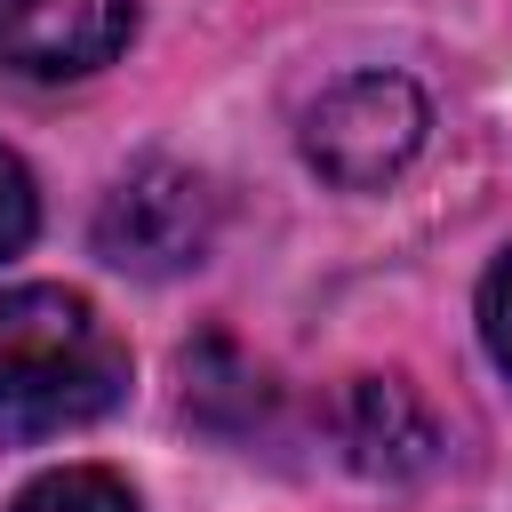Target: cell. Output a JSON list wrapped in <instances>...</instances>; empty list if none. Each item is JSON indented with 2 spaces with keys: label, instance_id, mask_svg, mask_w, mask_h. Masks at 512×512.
<instances>
[{
  "label": "cell",
  "instance_id": "cell-1",
  "mask_svg": "<svg viewBox=\"0 0 512 512\" xmlns=\"http://www.w3.org/2000/svg\"><path fill=\"white\" fill-rule=\"evenodd\" d=\"M128 392V352L80 288L24 280L0 288V440H56L112 416Z\"/></svg>",
  "mask_w": 512,
  "mask_h": 512
},
{
  "label": "cell",
  "instance_id": "cell-2",
  "mask_svg": "<svg viewBox=\"0 0 512 512\" xmlns=\"http://www.w3.org/2000/svg\"><path fill=\"white\" fill-rule=\"evenodd\" d=\"M424 144V96L400 72H352L304 112V160L336 192H376L392 184Z\"/></svg>",
  "mask_w": 512,
  "mask_h": 512
},
{
  "label": "cell",
  "instance_id": "cell-3",
  "mask_svg": "<svg viewBox=\"0 0 512 512\" xmlns=\"http://www.w3.org/2000/svg\"><path fill=\"white\" fill-rule=\"evenodd\" d=\"M208 240H216V192H208V176H192L176 160H144L96 208V256L120 272H144V280L200 264Z\"/></svg>",
  "mask_w": 512,
  "mask_h": 512
},
{
  "label": "cell",
  "instance_id": "cell-4",
  "mask_svg": "<svg viewBox=\"0 0 512 512\" xmlns=\"http://www.w3.org/2000/svg\"><path fill=\"white\" fill-rule=\"evenodd\" d=\"M136 32V0H0V64L24 80H80Z\"/></svg>",
  "mask_w": 512,
  "mask_h": 512
},
{
  "label": "cell",
  "instance_id": "cell-5",
  "mask_svg": "<svg viewBox=\"0 0 512 512\" xmlns=\"http://www.w3.org/2000/svg\"><path fill=\"white\" fill-rule=\"evenodd\" d=\"M344 448L360 472H384V480H408L432 464V416L416 408L408 384L392 376H360L352 400H344Z\"/></svg>",
  "mask_w": 512,
  "mask_h": 512
},
{
  "label": "cell",
  "instance_id": "cell-6",
  "mask_svg": "<svg viewBox=\"0 0 512 512\" xmlns=\"http://www.w3.org/2000/svg\"><path fill=\"white\" fill-rule=\"evenodd\" d=\"M8 512H136V488L104 464H56V472L24 480Z\"/></svg>",
  "mask_w": 512,
  "mask_h": 512
},
{
  "label": "cell",
  "instance_id": "cell-7",
  "mask_svg": "<svg viewBox=\"0 0 512 512\" xmlns=\"http://www.w3.org/2000/svg\"><path fill=\"white\" fill-rule=\"evenodd\" d=\"M40 232V192H32V168L0 144V264L24 256V240Z\"/></svg>",
  "mask_w": 512,
  "mask_h": 512
},
{
  "label": "cell",
  "instance_id": "cell-8",
  "mask_svg": "<svg viewBox=\"0 0 512 512\" xmlns=\"http://www.w3.org/2000/svg\"><path fill=\"white\" fill-rule=\"evenodd\" d=\"M480 344H488V360L512 376V248L488 264V280H480Z\"/></svg>",
  "mask_w": 512,
  "mask_h": 512
}]
</instances>
